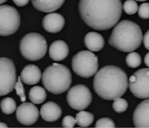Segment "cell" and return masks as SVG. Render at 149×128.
<instances>
[{"mask_svg":"<svg viewBox=\"0 0 149 128\" xmlns=\"http://www.w3.org/2000/svg\"><path fill=\"white\" fill-rule=\"evenodd\" d=\"M78 9L85 24L98 31L115 26L122 13L121 0H80Z\"/></svg>","mask_w":149,"mask_h":128,"instance_id":"1","label":"cell"},{"mask_svg":"<svg viewBox=\"0 0 149 128\" xmlns=\"http://www.w3.org/2000/svg\"><path fill=\"white\" fill-rule=\"evenodd\" d=\"M129 86L126 72L115 66H106L97 72L93 79L95 93L102 99L113 100L125 93Z\"/></svg>","mask_w":149,"mask_h":128,"instance_id":"2","label":"cell"},{"mask_svg":"<svg viewBox=\"0 0 149 128\" xmlns=\"http://www.w3.org/2000/svg\"><path fill=\"white\" fill-rule=\"evenodd\" d=\"M140 27L131 21L123 20L114 28L109 40L110 46L123 52H132L142 42Z\"/></svg>","mask_w":149,"mask_h":128,"instance_id":"3","label":"cell"},{"mask_svg":"<svg viewBox=\"0 0 149 128\" xmlns=\"http://www.w3.org/2000/svg\"><path fill=\"white\" fill-rule=\"evenodd\" d=\"M42 82L49 92L55 95L62 94L68 90L71 85V72L65 65L53 63L44 70Z\"/></svg>","mask_w":149,"mask_h":128,"instance_id":"4","label":"cell"},{"mask_svg":"<svg viewBox=\"0 0 149 128\" xmlns=\"http://www.w3.org/2000/svg\"><path fill=\"white\" fill-rule=\"evenodd\" d=\"M47 47L45 38L37 33H30L24 35L19 44L21 55L30 61H37L43 58Z\"/></svg>","mask_w":149,"mask_h":128,"instance_id":"5","label":"cell"},{"mask_svg":"<svg viewBox=\"0 0 149 128\" xmlns=\"http://www.w3.org/2000/svg\"><path fill=\"white\" fill-rule=\"evenodd\" d=\"M72 67L77 75L84 78H88L97 72L98 57L91 51L79 52L72 58Z\"/></svg>","mask_w":149,"mask_h":128,"instance_id":"6","label":"cell"},{"mask_svg":"<svg viewBox=\"0 0 149 128\" xmlns=\"http://www.w3.org/2000/svg\"><path fill=\"white\" fill-rule=\"evenodd\" d=\"M20 17L15 8L3 5L0 7V35L9 36L15 34L19 28Z\"/></svg>","mask_w":149,"mask_h":128,"instance_id":"7","label":"cell"},{"mask_svg":"<svg viewBox=\"0 0 149 128\" xmlns=\"http://www.w3.org/2000/svg\"><path fill=\"white\" fill-rule=\"evenodd\" d=\"M17 83L16 69L10 59H0V95L5 96L12 92Z\"/></svg>","mask_w":149,"mask_h":128,"instance_id":"8","label":"cell"},{"mask_svg":"<svg viewBox=\"0 0 149 128\" xmlns=\"http://www.w3.org/2000/svg\"><path fill=\"white\" fill-rule=\"evenodd\" d=\"M66 100L69 106L73 109L83 111L90 106L93 100V95L86 86L79 84L68 91Z\"/></svg>","mask_w":149,"mask_h":128,"instance_id":"9","label":"cell"},{"mask_svg":"<svg viewBox=\"0 0 149 128\" xmlns=\"http://www.w3.org/2000/svg\"><path fill=\"white\" fill-rule=\"evenodd\" d=\"M135 81L129 83V87L132 94L139 99L149 98V68L139 69L134 74Z\"/></svg>","mask_w":149,"mask_h":128,"instance_id":"10","label":"cell"},{"mask_svg":"<svg viewBox=\"0 0 149 128\" xmlns=\"http://www.w3.org/2000/svg\"><path fill=\"white\" fill-rule=\"evenodd\" d=\"M15 116L21 124L31 126L38 121L39 117V111L32 103H24L17 109Z\"/></svg>","mask_w":149,"mask_h":128,"instance_id":"11","label":"cell"},{"mask_svg":"<svg viewBox=\"0 0 149 128\" xmlns=\"http://www.w3.org/2000/svg\"><path fill=\"white\" fill-rule=\"evenodd\" d=\"M133 123L135 127L149 128V99L139 104L133 114Z\"/></svg>","mask_w":149,"mask_h":128,"instance_id":"12","label":"cell"},{"mask_svg":"<svg viewBox=\"0 0 149 128\" xmlns=\"http://www.w3.org/2000/svg\"><path fill=\"white\" fill-rule=\"evenodd\" d=\"M65 20L63 16L57 13H51L45 16L42 20V26L47 32L55 34L63 29Z\"/></svg>","mask_w":149,"mask_h":128,"instance_id":"13","label":"cell"},{"mask_svg":"<svg viewBox=\"0 0 149 128\" xmlns=\"http://www.w3.org/2000/svg\"><path fill=\"white\" fill-rule=\"evenodd\" d=\"M40 113L44 121L53 122L59 119L62 115V110L56 103L48 102L42 106Z\"/></svg>","mask_w":149,"mask_h":128,"instance_id":"14","label":"cell"},{"mask_svg":"<svg viewBox=\"0 0 149 128\" xmlns=\"http://www.w3.org/2000/svg\"><path fill=\"white\" fill-rule=\"evenodd\" d=\"M42 76L39 67L29 64L24 67L20 73V78L24 84L27 85H34L40 82Z\"/></svg>","mask_w":149,"mask_h":128,"instance_id":"15","label":"cell"},{"mask_svg":"<svg viewBox=\"0 0 149 128\" xmlns=\"http://www.w3.org/2000/svg\"><path fill=\"white\" fill-rule=\"evenodd\" d=\"M69 48L65 41L61 40L53 42L50 46L49 55L52 60L55 61H61L68 57Z\"/></svg>","mask_w":149,"mask_h":128,"instance_id":"16","label":"cell"},{"mask_svg":"<svg viewBox=\"0 0 149 128\" xmlns=\"http://www.w3.org/2000/svg\"><path fill=\"white\" fill-rule=\"evenodd\" d=\"M66 0H31L33 6L37 10L51 13L60 9Z\"/></svg>","mask_w":149,"mask_h":128,"instance_id":"17","label":"cell"},{"mask_svg":"<svg viewBox=\"0 0 149 128\" xmlns=\"http://www.w3.org/2000/svg\"><path fill=\"white\" fill-rule=\"evenodd\" d=\"M85 46L92 52L100 51L105 44L104 38L99 33L95 32H89L84 37Z\"/></svg>","mask_w":149,"mask_h":128,"instance_id":"18","label":"cell"},{"mask_svg":"<svg viewBox=\"0 0 149 128\" xmlns=\"http://www.w3.org/2000/svg\"><path fill=\"white\" fill-rule=\"evenodd\" d=\"M29 99L34 104H40L47 98L46 91L40 86H34L29 91Z\"/></svg>","mask_w":149,"mask_h":128,"instance_id":"19","label":"cell"},{"mask_svg":"<svg viewBox=\"0 0 149 128\" xmlns=\"http://www.w3.org/2000/svg\"><path fill=\"white\" fill-rule=\"evenodd\" d=\"M77 124L81 127H88L93 123L94 115L86 111H81L76 116Z\"/></svg>","mask_w":149,"mask_h":128,"instance_id":"20","label":"cell"},{"mask_svg":"<svg viewBox=\"0 0 149 128\" xmlns=\"http://www.w3.org/2000/svg\"><path fill=\"white\" fill-rule=\"evenodd\" d=\"M1 108L2 112L5 114L10 115L17 110V104L12 98L7 97L1 102Z\"/></svg>","mask_w":149,"mask_h":128,"instance_id":"21","label":"cell"},{"mask_svg":"<svg viewBox=\"0 0 149 128\" xmlns=\"http://www.w3.org/2000/svg\"><path fill=\"white\" fill-rule=\"evenodd\" d=\"M126 63L128 67L136 68L140 66L142 63V59L138 53L131 52L126 57Z\"/></svg>","mask_w":149,"mask_h":128,"instance_id":"22","label":"cell"},{"mask_svg":"<svg viewBox=\"0 0 149 128\" xmlns=\"http://www.w3.org/2000/svg\"><path fill=\"white\" fill-rule=\"evenodd\" d=\"M128 107V104L125 99L118 97L114 100L112 108L115 112L117 113H123L126 111Z\"/></svg>","mask_w":149,"mask_h":128,"instance_id":"23","label":"cell"},{"mask_svg":"<svg viewBox=\"0 0 149 128\" xmlns=\"http://www.w3.org/2000/svg\"><path fill=\"white\" fill-rule=\"evenodd\" d=\"M124 12L128 15H133L138 11V6L134 0H127L123 6Z\"/></svg>","mask_w":149,"mask_h":128,"instance_id":"24","label":"cell"},{"mask_svg":"<svg viewBox=\"0 0 149 128\" xmlns=\"http://www.w3.org/2000/svg\"><path fill=\"white\" fill-rule=\"evenodd\" d=\"M115 124L113 120L109 118H102L97 121L96 128H114Z\"/></svg>","mask_w":149,"mask_h":128,"instance_id":"25","label":"cell"},{"mask_svg":"<svg viewBox=\"0 0 149 128\" xmlns=\"http://www.w3.org/2000/svg\"><path fill=\"white\" fill-rule=\"evenodd\" d=\"M15 89L16 91V93L18 96L20 97V101L22 102H24L26 101V97L25 90L24 89V86L22 84L20 77L18 78L17 82L16 83Z\"/></svg>","mask_w":149,"mask_h":128,"instance_id":"26","label":"cell"},{"mask_svg":"<svg viewBox=\"0 0 149 128\" xmlns=\"http://www.w3.org/2000/svg\"><path fill=\"white\" fill-rule=\"evenodd\" d=\"M138 16L141 19H149V3H144L139 6Z\"/></svg>","mask_w":149,"mask_h":128,"instance_id":"27","label":"cell"},{"mask_svg":"<svg viewBox=\"0 0 149 128\" xmlns=\"http://www.w3.org/2000/svg\"><path fill=\"white\" fill-rule=\"evenodd\" d=\"M77 121L71 116H66L64 117L62 122V125L64 128H73L76 125Z\"/></svg>","mask_w":149,"mask_h":128,"instance_id":"28","label":"cell"},{"mask_svg":"<svg viewBox=\"0 0 149 128\" xmlns=\"http://www.w3.org/2000/svg\"><path fill=\"white\" fill-rule=\"evenodd\" d=\"M143 40L144 46L148 50H149V29L146 32L143 36Z\"/></svg>","mask_w":149,"mask_h":128,"instance_id":"29","label":"cell"},{"mask_svg":"<svg viewBox=\"0 0 149 128\" xmlns=\"http://www.w3.org/2000/svg\"><path fill=\"white\" fill-rule=\"evenodd\" d=\"M30 0H13L14 3L19 7H24L26 5Z\"/></svg>","mask_w":149,"mask_h":128,"instance_id":"30","label":"cell"},{"mask_svg":"<svg viewBox=\"0 0 149 128\" xmlns=\"http://www.w3.org/2000/svg\"><path fill=\"white\" fill-rule=\"evenodd\" d=\"M144 63L149 68V52L146 54L144 58Z\"/></svg>","mask_w":149,"mask_h":128,"instance_id":"31","label":"cell"},{"mask_svg":"<svg viewBox=\"0 0 149 128\" xmlns=\"http://www.w3.org/2000/svg\"><path fill=\"white\" fill-rule=\"evenodd\" d=\"M0 127H1V128H7V127H8V126H7V124H5V123L1 122V123H0Z\"/></svg>","mask_w":149,"mask_h":128,"instance_id":"32","label":"cell"},{"mask_svg":"<svg viewBox=\"0 0 149 128\" xmlns=\"http://www.w3.org/2000/svg\"><path fill=\"white\" fill-rule=\"evenodd\" d=\"M7 1H8V0H1L0 3H1V4H2L5 3L6 2H7Z\"/></svg>","mask_w":149,"mask_h":128,"instance_id":"33","label":"cell"},{"mask_svg":"<svg viewBox=\"0 0 149 128\" xmlns=\"http://www.w3.org/2000/svg\"><path fill=\"white\" fill-rule=\"evenodd\" d=\"M135 1H140V2H144V1H147V0H135Z\"/></svg>","mask_w":149,"mask_h":128,"instance_id":"34","label":"cell"}]
</instances>
